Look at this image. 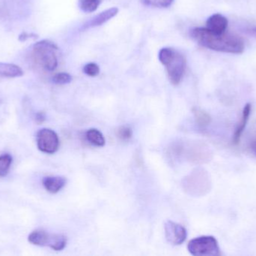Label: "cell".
<instances>
[{
	"mask_svg": "<svg viewBox=\"0 0 256 256\" xmlns=\"http://www.w3.org/2000/svg\"><path fill=\"white\" fill-rule=\"evenodd\" d=\"M190 36L198 45L218 52L240 54L244 51V41L236 35H218L206 27H197L191 30Z\"/></svg>",
	"mask_w": 256,
	"mask_h": 256,
	"instance_id": "1",
	"label": "cell"
},
{
	"mask_svg": "<svg viewBox=\"0 0 256 256\" xmlns=\"http://www.w3.org/2000/svg\"><path fill=\"white\" fill-rule=\"evenodd\" d=\"M158 58L166 68L170 82L178 85L184 76L186 69V60L184 56L172 48H164L159 51Z\"/></svg>",
	"mask_w": 256,
	"mask_h": 256,
	"instance_id": "2",
	"label": "cell"
},
{
	"mask_svg": "<svg viewBox=\"0 0 256 256\" xmlns=\"http://www.w3.org/2000/svg\"><path fill=\"white\" fill-rule=\"evenodd\" d=\"M58 48L55 43L42 40L33 45L32 55L36 61L48 72H54L58 65Z\"/></svg>",
	"mask_w": 256,
	"mask_h": 256,
	"instance_id": "3",
	"label": "cell"
},
{
	"mask_svg": "<svg viewBox=\"0 0 256 256\" xmlns=\"http://www.w3.org/2000/svg\"><path fill=\"white\" fill-rule=\"evenodd\" d=\"M210 177L206 170L196 168L184 178L182 186L184 190L192 196H202L210 191Z\"/></svg>",
	"mask_w": 256,
	"mask_h": 256,
	"instance_id": "4",
	"label": "cell"
},
{
	"mask_svg": "<svg viewBox=\"0 0 256 256\" xmlns=\"http://www.w3.org/2000/svg\"><path fill=\"white\" fill-rule=\"evenodd\" d=\"M188 251L195 256H218L220 255L218 240L213 236L196 237L188 243Z\"/></svg>",
	"mask_w": 256,
	"mask_h": 256,
	"instance_id": "5",
	"label": "cell"
},
{
	"mask_svg": "<svg viewBox=\"0 0 256 256\" xmlns=\"http://www.w3.org/2000/svg\"><path fill=\"white\" fill-rule=\"evenodd\" d=\"M28 241L39 246H48L55 251H61L67 244V238L62 234H50L44 230H36L28 235Z\"/></svg>",
	"mask_w": 256,
	"mask_h": 256,
	"instance_id": "6",
	"label": "cell"
},
{
	"mask_svg": "<svg viewBox=\"0 0 256 256\" xmlns=\"http://www.w3.org/2000/svg\"><path fill=\"white\" fill-rule=\"evenodd\" d=\"M36 141L38 150L48 154H54L60 147V138L52 129L39 130L36 135Z\"/></svg>",
	"mask_w": 256,
	"mask_h": 256,
	"instance_id": "7",
	"label": "cell"
},
{
	"mask_svg": "<svg viewBox=\"0 0 256 256\" xmlns=\"http://www.w3.org/2000/svg\"><path fill=\"white\" fill-rule=\"evenodd\" d=\"M166 238L172 245H180L186 240L188 233L184 227L172 221L165 223Z\"/></svg>",
	"mask_w": 256,
	"mask_h": 256,
	"instance_id": "8",
	"label": "cell"
},
{
	"mask_svg": "<svg viewBox=\"0 0 256 256\" xmlns=\"http://www.w3.org/2000/svg\"><path fill=\"white\" fill-rule=\"evenodd\" d=\"M228 19L221 14L212 15L206 21V28L214 34H224L228 27Z\"/></svg>",
	"mask_w": 256,
	"mask_h": 256,
	"instance_id": "9",
	"label": "cell"
},
{
	"mask_svg": "<svg viewBox=\"0 0 256 256\" xmlns=\"http://www.w3.org/2000/svg\"><path fill=\"white\" fill-rule=\"evenodd\" d=\"M118 13V9L116 7H112L108 9L104 12H102L99 15H96L94 18H92L90 21L84 25V28H93V27H99L106 24L110 20L116 16Z\"/></svg>",
	"mask_w": 256,
	"mask_h": 256,
	"instance_id": "10",
	"label": "cell"
},
{
	"mask_svg": "<svg viewBox=\"0 0 256 256\" xmlns=\"http://www.w3.org/2000/svg\"><path fill=\"white\" fill-rule=\"evenodd\" d=\"M66 182L67 180L64 177L58 176H49L44 177L42 180L44 187L48 192L52 194L60 192L66 186Z\"/></svg>",
	"mask_w": 256,
	"mask_h": 256,
	"instance_id": "11",
	"label": "cell"
},
{
	"mask_svg": "<svg viewBox=\"0 0 256 256\" xmlns=\"http://www.w3.org/2000/svg\"><path fill=\"white\" fill-rule=\"evenodd\" d=\"M251 109H252V107H251V105L250 103L246 104L244 108L242 119H240V123H238L236 131H234V136H233V143L234 144H238L239 142H240L242 135H243L244 131L245 130L246 124H248V121H249Z\"/></svg>",
	"mask_w": 256,
	"mask_h": 256,
	"instance_id": "12",
	"label": "cell"
},
{
	"mask_svg": "<svg viewBox=\"0 0 256 256\" xmlns=\"http://www.w3.org/2000/svg\"><path fill=\"white\" fill-rule=\"evenodd\" d=\"M209 152L207 147L202 145L192 146L190 150L188 151L186 156L191 162H204L208 161L209 156Z\"/></svg>",
	"mask_w": 256,
	"mask_h": 256,
	"instance_id": "13",
	"label": "cell"
},
{
	"mask_svg": "<svg viewBox=\"0 0 256 256\" xmlns=\"http://www.w3.org/2000/svg\"><path fill=\"white\" fill-rule=\"evenodd\" d=\"M24 75L20 66L12 63H0V78H14Z\"/></svg>",
	"mask_w": 256,
	"mask_h": 256,
	"instance_id": "14",
	"label": "cell"
},
{
	"mask_svg": "<svg viewBox=\"0 0 256 256\" xmlns=\"http://www.w3.org/2000/svg\"><path fill=\"white\" fill-rule=\"evenodd\" d=\"M86 136L87 141L96 147H104L106 142L103 134L97 129H88L86 134Z\"/></svg>",
	"mask_w": 256,
	"mask_h": 256,
	"instance_id": "15",
	"label": "cell"
},
{
	"mask_svg": "<svg viewBox=\"0 0 256 256\" xmlns=\"http://www.w3.org/2000/svg\"><path fill=\"white\" fill-rule=\"evenodd\" d=\"M194 114L196 122L197 124L200 127H206L212 122L210 116L206 111H203V110L200 109V108H194Z\"/></svg>",
	"mask_w": 256,
	"mask_h": 256,
	"instance_id": "16",
	"label": "cell"
},
{
	"mask_svg": "<svg viewBox=\"0 0 256 256\" xmlns=\"http://www.w3.org/2000/svg\"><path fill=\"white\" fill-rule=\"evenodd\" d=\"M103 0H79L80 9L85 13H92L98 9Z\"/></svg>",
	"mask_w": 256,
	"mask_h": 256,
	"instance_id": "17",
	"label": "cell"
},
{
	"mask_svg": "<svg viewBox=\"0 0 256 256\" xmlns=\"http://www.w3.org/2000/svg\"><path fill=\"white\" fill-rule=\"evenodd\" d=\"M12 157L9 154L0 156V177H6L8 174L12 163Z\"/></svg>",
	"mask_w": 256,
	"mask_h": 256,
	"instance_id": "18",
	"label": "cell"
},
{
	"mask_svg": "<svg viewBox=\"0 0 256 256\" xmlns=\"http://www.w3.org/2000/svg\"><path fill=\"white\" fill-rule=\"evenodd\" d=\"M52 82L58 85H64V84H70L72 81V77L70 74L67 72H60L56 74L52 78Z\"/></svg>",
	"mask_w": 256,
	"mask_h": 256,
	"instance_id": "19",
	"label": "cell"
},
{
	"mask_svg": "<svg viewBox=\"0 0 256 256\" xmlns=\"http://www.w3.org/2000/svg\"><path fill=\"white\" fill-rule=\"evenodd\" d=\"M144 6L155 8H168L172 5L174 0H141Z\"/></svg>",
	"mask_w": 256,
	"mask_h": 256,
	"instance_id": "20",
	"label": "cell"
},
{
	"mask_svg": "<svg viewBox=\"0 0 256 256\" xmlns=\"http://www.w3.org/2000/svg\"><path fill=\"white\" fill-rule=\"evenodd\" d=\"M132 129L128 126H122L117 130V136L121 141H129L132 138Z\"/></svg>",
	"mask_w": 256,
	"mask_h": 256,
	"instance_id": "21",
	"label": "cell"
},
{
	"mask_svg": "<svg viewBox=\"0 0 256 256\" xmlns=\"http://www.w3.org/2000/svg\"><path fill=\"white\" fill-rule=\"evenodd\" d=\"M84 72L86 75L90 77H96L100 73V67L94 63H90L86 65L84 68Z\"/></svg>",
	"mask_w": 256,
	"mask_h": 256,
	"instance_id": "22",
	"label": "cell"
},
{
	"mask_svg": "<svg viewBox=\"0 0 256 256\" xmlns=\"http://www.w3.org/2000/svg\"><path fill=\"white\" fill-rule=\"evenodd\" d=\"M45 119H46V117H45V114L43 112H39L36 114V120L38 123H43Z\"/></svg>",
	"mask_w": 256,
	"mask_h": 256,
	"instance_id": "23",
	"label": "cell"
},
{
	"mask_svg": "<svg viewBox=\"0 0 256 256\" xmlns=\"http://www.w3.org/2000/svg\"><path fill=\"white\" fill-rule=\"evenodd\" d=\"M32 36H34V35L27 34V33H22V34L20 36L19 40L22 41V42H24V41L26 40V39H30Z\"/></svg>",
	"mask_w": 256,
	"mask_h": 256,
	"instance_id": "24",
	"label": "cell"
},
{
	"mask_svg": "<svg viewBox=\"0 0 256 256\" xmlns=\"http://www.w3.org/2000/svg\"><path fill=\"white\" fill-rule=\"evenodd\" d=\"M251 147H252V150H254V153L256 155V141H252Z\"/></svg>",
	"mask_w": 256,
	"mask_h": 256,
	"instance_id": "25",
	"label": "cell"
},
{
	"mask_svg": "<svg viewBox=\"0 0 256 256\" xmlns=\"http://www.w3.org/2000/svg\"><path fill=\"white\" fill-rule=\"evenodd\" d=\"M251 32H252V34L255 35L256 36V27H255V28L252 29V30H251Z\"/></svg>",
	"mask_w": 256,
	"mask_h": 256,
	"instance_id": "26",
	"label": "cell"
}]
</instances>
